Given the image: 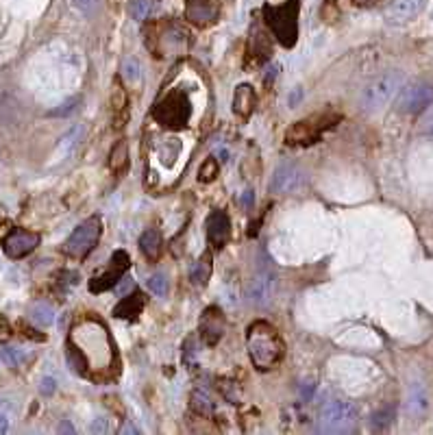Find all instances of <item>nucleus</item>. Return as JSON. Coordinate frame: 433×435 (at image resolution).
<instances>
[{
  "instance_id": "nucleus-25",
  "label": "nucleus",
  "mask_w": 433,
  "mask_h": 435,
  "mask_svg": "<svg viewBox=\"0 0 433 435\" xmlns=\"http://www.w3.org/2000/svg\"><path fill=\"white\" fill-rule=\"evenodd\" d=\"M109 164H111V170L118 174L126 170V166H129V146H126V142H118L114 146Z\"/></svg>"
},
{
  "instance_id": "nucleus-11",
  "label": "nucleus",
  "mask_w": 433,
  "mask_h": 435,
  "mask_svg": "<svg viewBox=\"0 0 433 435\" xmlns=\"http://www.w3.org/2000/svg\"><path fill=\"white\" fill-rule=\"evenodd\" d=\"M305 185H307V174L294 164H281L272 174L270 192L272 194H296Z\"/></svg>"
},
{
  "instance_id": "nucleus-32",
  "label": "nucleus",
  "mask_w": 433,
  "mask_h": 435,
  "mask_svg": "<svg viewBox=\"0 0 433 435\" xmlns=\"http://www.w3.org/2000/svg\"><path fill=\"white\" fill-rule=\"evenodd\" d=\"M412 409H414V412H425V409H427V396H425L420 386H416L412 390Z\"/></svg>"
},
{
  "instance_id": "nucleus-2",
  "label": "nucleus",
  "mask_w": 433,
  "mask_h": 435,
  "mask_svg": "<svg viewBox=\"0 0 433 435\" xmlns=\"http://www.w3.org/2000/svg\"><path fill=\"white\" fill-rule=\"evenodd\" d=\"M246 346L250 362L257 370H270L283 355V342L279 338L276 329L264 320L248 326Z\"/></svg>"
},
{
  "instance_id": "nucleus-40",
  "label": "nucleus",
  "mask_w": 433,
  "mask_h": 435,
  "mask_svg": "<svg viewBox=\"0 0 433 435\" xmlns=\"http://www.w3.org/2000/svg\"><path fill=\"white\" fill-rule=\"evenodd\" d=\"M355 5H362V7H368V5H374V3H379V0H353Z\"/></svg>"
},
{
  "instance_id": "nucleus-13",
  "label": "nucleus",
  "mask_w": 433,
  "mask_h": 435,
  "mask_svg": "<svg viewBox=\"0 0 433 435\" xmlns=\"http://www.w3.org/2000/svg\"><path fill=\"white\" fill-rule=\"evenodd\" d=\"M37 244H39L37 233L27 231V228H16V231H11L3 240V250L11 259H22V257H27L29 252H33L37 248Z\"/></svg>"
},
{
  "instance_id": "nucleus-26",
  "label": "nucleus",
  "mask_w": 433,
  "mask_h": 435,
  "mask_svg": "<svg viewBox=\"0 0 433 435\" xmlns=\"http://www.w3.org/2000/svg\"><path fill=\"white\" fill-rule=\"evenodd\" d=\"M122 76L129 83H138L142 79V66L135 57H129V59H124L122 63Z\"/></svg>"
},
{
  "instance_id": "nucleus-36",
  "label": "nucleus",
  "mask_w": 433,
  "mask_h": 435,
  "mask_svg": "<svg viewBox=\"0 0 433 435\" xmlns=\"http://www.w3.org/2000/svg\"><path fill=\"white\" fill-rule=\"evenodd\" d=\"M74 105H79V100H72V102H68V105H66L63 109H57V111H53L50 116H68V114L76 111V107H74Z\"/></svg>"
},
{
  "instance_id": "nucleus-22",
  "label": "nucleus",
  "mask_w": 433,
  "mask_h": 435,
  "mask_svg": "<svg viewBox=\"0 0 433 435\" xmlns=\"http://www.w3.org/2000/svg\"><path fill=\"white\" fill-rule=\"evenodd\" d=\"M212 270H214L212 257H209V252H205V255H202V257L194 264V268L190 270V281H192L194 286H205L207 281H209V276H212Z\"/></svg>"
},
{
  "instance_id": "nucleus-10",
  "label": "nucleus",
  "mask_w": 433,
  "mask_h": 435,
  "mask_svg": "<svg viewBox=\"0 0 433 435\" xmlns=\"http://www.w3.org/2000/svg\"><path fill=\"white\" fill-rule=\"evenodd\" d=\"M274 292H276V274L264 262V264L257 266V270H255L250 283H248V300H250L252 307H260V310H264V307H268L272 302Z\"/></svg>"
},
{
  "instance_id": "nucleus-33",
  "label": "nucleus",
  "mask_w": 433,
  "mask_h": 435,
  "mask_svg": "<svg viewBox=\"0 0 433 435\" xmlns=\"http://www.w3.org/2000/svg\"><path fill=\"white\" fill-rule=\"evenodd\" d=\"M11 424V409L5 400H0V433H7Z\"/></svg>"
},
{
  "instance_id": "nucleus-39",
  "label": "nucleus",
  "mask_w": 433,
  "mask_h": 435,
  "mask_svg": "<svg viewBox=\"0 0 433 435\" xmlns=\"http://www.w3.org/2000/svg\"><path fill=\"white\" fill-rule=\"evenodd\" d=\"M7 336H9V324L3 318H0V342L7 340Z\"/></svg>"
},
{
  "instance_id": "nucleus-9",
  "label": "nucleus",
  "mask_w": 433,
  "mask_h": 435,
  "mask_svg": "<svg viewBox=\"0 0 433 435\" xmlns=\"http://www.w3.org/2000/svg\"><path fill=\"white\" fill-rule=\"evenodd\" d=\"M433 105V83L429 81H414L405 85L396 98V109L407 116H416Z\"/></svg>"
},
{
  "instance_id": "nucleus-28",
  "label": "nucleus",
  "mask_w": 433,
  "mask_h": 435,
  "mask_svg": "<svg viewBox=\"0 0 433 435\" xmlns=\"http://www.w3.org/2000/svg\"><path fill=\"white\" fill-rule=\"evenodd\" d=\"M24 360H27V350H22V348H18V346H7V348L3 350V362H5L7 366H11V368L22 366Z\"/></svg>"
},
{
  "instance_id": "nucleus-41",
  "label": "nucleus",
  "mask_w": 433,
  "mask_h": 435,
  "mask_svg": "<svg viewBox=\"0 0 433 435\" xmlns=\"http://www.w3.org/2000/svg\"><path fill=\"white\" fill-rule=\"evenodd\" d=\"M122 433H138V429L129 424V427H124V429H122Z\"/></svg>"
},
{
  "instance_id": "nucleus-42",
  "label": "nucleus",
  "mask_w": 433,
  "mask_h": 435,
  "mask_svg": "<svg viewBox=\"0 0 433 435\" xmlns=\"http://www.w3.org/2000/svg\"><path fill=\"white\" fill-rule=\"evenodd\" d=\"M3 216H5V209H3V204H0V220H3Z\"/></svg>"
},
{
  "instance_id": "nucleus-29",
  "label": "nucleus",
  "mask_w": 433,
  "mask_h": 435,
  "mask_svg": "<svg viewBox=\"0 0 433 435\" xmlns=\"http://www.w3.org/2000/svg\"><path fill=\"white\" fill-rule=\"evenodd\" d=\"M152 9H155L152 0H133L131 3V13L135 20H146L152 13Z\"/></svg>"
},
{
  "instance_id": "nucleus-7",
  "label": "nucleus",
  "mask_w": 433,
  "mask_h": 435,
  "mask_svg": "<svg viewBox=\"0 0 433 435\" xmlns=\"http://www.w3.org/2000/svg\"><path fill=\"white\" fill-rule=\"evenodd\" d=\"M403 85V74L396 72V70H390V72H384L377 79H372L364 94H362V105L366 111H379L384 105L392 100V96L401 90Z\"/></svg>"
},
{
  "instance_id": "nucleus-5",
  "label": "nucleus",
  "mask_w": 433,
  "mask_h": 435,
  "mask_svg": "<svg viewBox=\"0 0 433 435\" xmlns=\"http://www.w3.org/2000/svg\"><path fill=\"white\" fill-rule=\"evenodd\" d=\"M192 116V105L190 98L183 92H170L161 102H157V107L152 109V118H155L166 129L179 131L183 126H188V120Z\"/></svg>"
},
{
  "instance_id": "nucleus-24",
  "label": "nucleus",
  "mask_w": 433,
  "mask_h": 435,
  "mask_svg": "<svg viewBox=\"0 0 433 435\" xmlns=\"http://www.w3.org/2000/svg\"><path fill=\"white\" fill-rule=\"evenodd\" d=\"M190 405H192V412L198 414V416H202V418H207V416L214 414V403H212V398H209L205 392H200V390L192 392Z\"/></svg>"
},
{
  "instance_id": "nucleus-15",
  "label": "nucleus",
  "mask_w": 433,
  "mask_h": 435,
  "mask_svg": "<svg viewBox=\"0 0 433 435\" xmlns=\"http://www.w3.org/2000/svg\"><path fill=\"white\" fill-rule=\"evenodd\" d=\"M224 329H226V322H224V316L218 307H209V310L202 314L200 318V336L205 340L209 346L218 344L224 336Z\"/></svg>"
},
{
  "instance_id": "nucleus-20",
  "label": "nucleus",
  "mask_w": 433,
  "mask_h": 435,
  "mask_svg": "<svg viewBox=\"0 0 433 435\" xmlns=\"http://www.w3.org/2000/svg\"><path fill=\"white\" fill-rule=\"evenodd\" d=\"M161 246H164V242H161V233L157 231V228H148V231L140 238V248H142V252L146 255L150 262L159 259Z\"/></svg>"
},
{
  "instance_id": "nucleus-23",
  "label": "nucleus",
  "mask_w": 433,
  "mask_h": 435,
  "mask_svg": "<svg viewBox=\"0 0 433 435\" xmlns=\"http://www.w3.org/2000/svg\"><path fill=\"white\" fill-rule=\"evenodd\" d=\"M31 320L39 326H50L55 322V310L53 305H48L46 300H37L31 305V312H29Z\"/></svg>"
},
{
  "instance_id": "nucleus-37",
  "label": "nucleus",
  "mask_w": 433,
  "mask_h": 435,
  "mask_svg": "<svg viewBox=\"0 0 433 435\" xmlns=\"http://www.w3.org/2000/svg\"><path fill=\"white\" fill-rule=\"evenodd\" d=\"M53 392H55V381L50 376H46L42 381V394H53Z\"/></svg>"
},
{
  "instance_id": "nucleus-18",
  "label": "nucleus",
  "mask_w": 433,
  "mask_h": 435,
  "mask_svg": "<svg viewBox=\"0 0 433 435\" xmlns=\"http://www.w3.org/2000/svg\"><path fill=\"white\" fill-rule=\"evenodd\" d=\"M314 120H316V118L296 122V124L292 126V129L288 131V144H312V142L320 135L322 126H327V124H318V126H314Z\"/></svg>"
},
{
  "instance_id": "nucleus-4",
  "label": "nucleus",
  "mask_w": 433,
  "mask_h": 435,
  "mask_svg": "<svg viewBox=\"0 0 433 435\" xmlns=\"http://www.w3.org/2000/svg\"><path fill=\"white\" fill-rule=\"evenodd\" d=\"M100 235H103V220L98 216H92L74 228L72 235L63 244V252L72 259H85L100 242Z\"/></svg>"
},
{
  "instance_id": "nucleus-35",
  "label": "nucleus",
  "mask_w": 433,
  "mask_h": 435,
  "mask_svg": "<svg viewBox=\"0 0 433 435\" xmlns=\"http://www.w3.org/2000/svg\"><path fill=\"white\" fill-rule=\"evenodd\" d=\"M114 105H116L118 109L124 105V92H122V85H120V83H116V87H114Z\"/></svg>"
},
{
  "instance_id": "nucleus-16",
  "label": "nucleus",
  "mask_w": 433,
  "mask_h": 435,
  "mask_svg": "<svg viewBox=\"0 0 433 435\" xmlns=\"http://www.w3.org/2000/svg\"><path fill=\"white\" fill-rule=\"evenodd\" d=\"M427 0H392L386 9V20L390 24H405L414 20L422 9Z\"/></svg>"
},
{
  "instance_id": "nucleus-3",
  "label": "nucleus",
  "mask_w": 433,
  "mask_h": 435,
  "mask_svg": "<svg viewBox=\"0 0 433 435\" xmlns=\"http://www.w3.org/2000/svg\"><path fill=\"white\" fill-rule=\"evenodd\" d=\"M298 11H300L298 0H286V3L279 5V7H270V5L264 7V20L268 24V29L279 39V44L286 46V48L296 46Z\"/></svg>"
},
{
  "instance_id": "nucleus-38",
  "label": "nucleus",
  "mask_w": 433,
  "mask_h": 435,
  "mask_svg": "<svg viewBox=\"0 0 433 435\" xmlns=\"http://www.w3.org/2000/svg\"><path fill=\"white\" fill-rule=\"evenodd\" d=\"M422 126H425V129L427 131H431L433 133V109L425 116V120H422Z\"/></svg>"
},
{
  "instance_id": "nucleus-17",
  "label": "nucleus",
  "mask_w": 433,
  "mask_h": 435,
  "mask_svg": "<svg viewBox=\"0 0 433 435\" xmlns=\"http://www.w3.org/2000/svg\"><path fill=\"white\" fill-rule=\"evenodd\" d=\"M228 238H231V220L224 212H214L209 218H207V240L216 246V248H222Z\"/></svg>"
},
{
  "instance_id": "nucleus-34",
  "label": "nucleus",
  "mask_w": 433,
  "mask_h": 435,
  "mask_svg": "<svg viewBox=\"0 0 433 435\" xmlns=\"http://www.w3.org/2000/svg\"><path fill=\"white\" fill-rule=\"evenodd\" d=\"M394 418V409L392 407H388L386 412H379V414H374V424H388L390 420Z\"/></svg>"
},
{
  "instance_id": "nucleus-21",
  "label": "nucleus",
  "mask_w": 433,
  "mask_h": 435,
  "mask_svg": "<svg viewBox=\"0 0 433 435\" xmlns=\"http://www.w3.org/2000/svg\"><path fill=\"white\" fill-rule=\"evenodd\" d=\"M144 310V296L142 294H131L124 296L120 305L114 310V316L118 318H138Z\"/></svg>"
},
{
  "instance_id": "nucleus-30",
  "label": "nucleus",
  "mask_w": 433,
  "mask_h": 435,
  "mask_svg": "<svg viewBox=\"0 0 433 435\" xmlns=\"http://www.w3.org/2000/svg\"><path fill=\"white\" fill-rule=\"evenodd\" d=\"M216 176H218V161L214 157H209L205 164L200 166V181L209 183V181H214Z\"/></svg>"
},
{
  "instance_id": "nucleus-14",
  "label": "nucleus",
  "mask_w": 433,
  "mask_h": 435,
  "mask_svg": "<svg viewBox=\"0 0 433 435\" xmlns=\"http://www.w3.org/2000/svg\"><path fill=\"white\" fill-rule=\"evenodd\" d=\"M220 16V0H188L185 3V20L194 27H212Z\"/></svg>"
},
{
  "instance_id": "nucleus-27",
  "label": "nucleus",
  "mask_w": 433,
  "mask_h": 435,
  "mask_svg": "<svg viewBox=\"0 0 433 435\" xmlns=\"http://www.w3.org/2000/svg\"><path fill=\"white\" fill-rule=\"evenodd\" d=\"M148 290L155 294V296H166L168 294V276L161 274V272H155L148 276Z\"/></svg>"
},
{
  "instance_id": "nucleus-31",
  "label": "nucleus",
  "mask_w": 433,
  "mask_h": 435,
  "mask_svg": "<svg viewBox=\"0 0 433 435\" xmlns=\"http://www.w3.org/2000/svg\"><path fill=\"white\" fill-rule=\"evenodd\" d=\"M70 3L76 11H81L83 16H94L98 5H100V0H70Z\"/></svg>"
},
{
  "instance_id": "nucleus-19",
  "label": "nucleus",
  "mask_w": 433,
  "mask_h": 435,
  "mask_svg": "<svg viewBox=\"0 0 433 435\" xmlns=\"http://www.w3.org/2000/svg\"><path fill=\"white\" fill-rule=\"evenodd\" d=\"M257 105V96H255V90L250 85H240L233 94V111L242 118H248Z\"/></svg>"
},
{
  "instance_id": "nucleus-1",
  "label": "nucleus",
  "mask_w": 433,
  "mask_h": 435,
  "mask_svg": "<svg viewBox=\"0 0 433 435\" xmlns=\"http://www.w3.org/2000/svg\"><path fill=\"white\" fill-rule=\"evenodd\" d=\"M68 362L76 374L83 376L111 374L118 357L107 326L96 318L76 322L68 338Z\"/></svg>"
},
{
  "instance_id": "nucleus-12",
  "label": "nucleus",
  "mask_w": 433,
  "mask_h": 435,
  "mask_svg": "<svg viewBox=\"0 0 433 435\" xmlns=\"http://www.w3.org/2000/svg\"><path fill=\"white\" fill-rule=\"evenodd\" d=\"M131 266V259H129V255H126L124 250H118L111 262H109V268L105 270V274H100V276H94L90 281V292L94 294H100V292H107L111 288L118 286V281L124 276V272L129 270Z\"/></svg>"
},
{
  "instance_id": "nucleus-8",
  "label": "nucleus",
  "mask_w": 433,
  "mask_h": 435,
  "mask_svg": "<svg viewBox=\"0 0 433 435\" xmlns=\"http://www.w3.org/2000/svg\"><path fill=\"white\" fill-rule=\"evenodd\" d=\"M360 412L358 405L346 400V398H334L329 400L322 409H320V431L327 433H340V431H350L355 420H358Z\"/></svg>"
},
{
  "instance_id": "nucleus-6",
  "label": "nucleus",
  "mask_w": 433,
  "mask_h": 435,
  "mask_svg": "<svg viewBox=\"0 0 433 435\" xmlns=\"http://www.w3.org/2000/svg\"><path fill=\"white\" fill-rule=\"evenodd\" d=\"M188 46H190V33L174 22H168V24H164V27H159L157 35L148 39V48L155 50V55L161 59H172V57L185 55Z\"/></svg>"
}]
</instances>
